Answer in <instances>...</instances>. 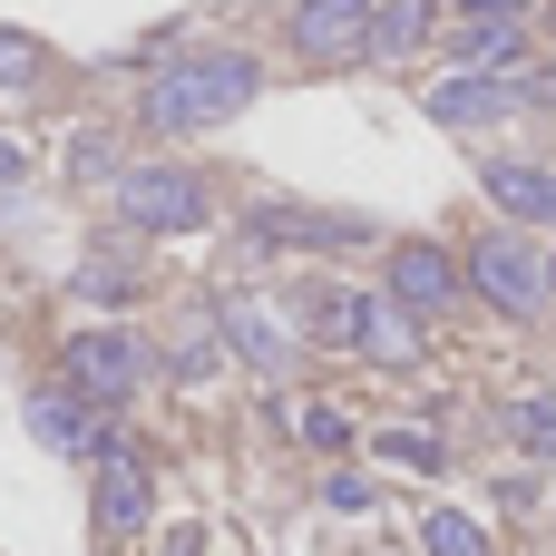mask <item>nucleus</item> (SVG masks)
I'll return each mask as SVG.
<instances>
[{"instance_id":"f257e3e1","label":"nucleus","mask_w":556,"mask_h":556,"mask_svg":"<svg viewBox=\"0 0 556 556\" xmlns=\"http://www.w3.org/2000/svg\"><path fill=\"white\" fill-rule=\"evenodd\" d=\"M254 88H264V59L254 49H166L147 68V88H137V117L156 137H205V127L244 117Z\"/></svg>"},{"instance_id":"f03ea898","label":"nucleus","mask_w":556,"mask_h":556,"mask_svg":"<svg viewBox=\"0 0 556 556\" xmlns=\"http://www.w3.org/2000/svg\"><path fill=\"white\" fill-rule=\"evenodd\" d=\"M117 225L127 235H195V225H215V186L195 176V166H176V156H137V166H117Z\"/></svg>"},{"instance_id":"7ed1b4c3","label":"nucleus","mask_w":556,"mask_h":556,"mask_svg":"<svg viewBox=\"0 0 556 556\" xmlns=\"http://www.w3.org/2000/svg\"><path fill=\"white\" fill-rule=\"evenodd\" d=\"M556 98V68H450L440 88H430V117L440 127H498V117H518V108H547Z\"/></svg>"},{"instance_id":"20e7f679","label":"nucleus","mask_w":556,"mask_h":556,"mask_svg":"<svg viewBox=\"0 0 556 556\" xmlns=\"http://www.w3.org/2000/svg\"><path fill=\"white\" fill-rule=\"evenodd\" d=\"M469 293H489L508 323H538L547 313V254H538V235H518V225H498V235H479L469 244Z\"/></svg>"},{"instance_id":"39448f33","label":"nucleus","mask_w":556,"mask_h":556,"mask_svg":"<svg viewBox=\"0 0 556 556\" xmlns=\"http://www.w3.org/2000/svg\"><path fill=\"white\" fill-rule=\"evenodd\" d=\"M68 381H78L88 401L127 410V401H147V381H156V352H147L127 323H88V332H68Z\"/></svg>"},{"instance_id":"423d86ee","label":"nucleus","mask_w":556,"mask_h":556,"mask_svg":"<svg viewBox=\"0 0 556 556\" xmlns=\"http://www.w3.org/2000/svg\"><path fill=\"white\" fill-rule=\"evenodd\" d=\"M459 283H469V264H459L450 244H391V264H381V293H391V303H410L420 323L459 313Z\"/></svg>"},{"instance_id":"0eeeda50","label":"nucleus","mask_w":556,"mask_h":556,"mask_svg":"<svg viewBox=\"0 0 556 556\" xmlns=\"http://www.w3.org/2000/svg\"><path fill=\"white\" fill-rule=\"evenodd\" d=\"M29 430L49 440V450H68V459H108L117 440H108V401H88L78 381H39L29 391Z\"/></svg>"},{"instance_id":"6e6552de","label":"nucleus","mask_w":556,"mask_h":556,"mask_svg":"<svg viewBox=\"0 0 556 556\" xmlns=\"http://www.w3.org/2000/svg\"><path fill=\"white\" fill-rule=\"evenodd\" d=\"M88 518H98V547L147 538V518H156V479H147L137 450H108V459H98V498H88Z\"/></svg>"},{"instance_id":"1a4fd4ad","label":"nucleus","mask_w":556,"mask_h":556,"mask_svg":"<svg viewBox=\"0 0 556 556\" xmlns=\"http://www.w3.org/2000/svg\"><path fill=\"white\" fill-rule=\"evenodd\" d=\"M244 244L254 254H323V244H362L352 215H323V205H254L244 215Z\"/></svg>"},{"instance_id":"9d476101","label":"nucleus","mask_w":556,"mask_h":556,"mask_svg":"<svg viewBox=\"0 0 556 556\" xmlns=\"http://www.w3.org/2000/svg\"><path fill=\"white\" fill-rule=\"evenodd\" d=\"M371 10H381V0H293V10H283V29H293V49H303V59H362Z\"/></svg>"},{"instance_id":"9b49d317","label":"nucleus","mask_w":556,"mask_h":556,"mask_svg":"<svg viewBox=\"0 0 556 556\" xmlns=\"http://www.w3.org/2000/svg\"><path fill=\"white\" fill-rule=\"evenodd\" d=\"M489 205H508L518 225H556V166H528V156H489L479 166Z\"/></svg>"},{"instance_id":"f8f14e48","label":"nucleus","mask_w":556,"mask_h":556,"mask_svg":"<svg viewBox=\"0 0 556 556\" xmlns=\"http://www.w3.org/2000/svg\"><path fill=\"white\" fill-rule=\"evenodd\" d=\"M430 29H440V0H381V10H371L362 59H420V49H430Z\"/></svg>"},{"instance_id":"ddd939ff","label":"nucleus","mask_w":556,"mask_h":556,"mask_svg":"<svg viewBox=\"0 0 556 556\" xmlns=\"http://www.w3.org/2000/svg\"><path fill=\"white\" fill-rule=\"evenodd\" d=\"M410 323H420L410 303L371 293V303H362V332H352V352H371V362H410V352H420V332H410Z\"/></svg>"},{"instance_id":"4468645a","label":"nucleus","mask_w":556,"mask_h":556,"mask_svg":"<svg viewBox=\"0 0 556 556\" xmlns=\"http://www.w3.org/2000/svg\"><path fill=\"white\" fill-rule=\"evenodd\" d=\"M498 420H508V440H518V450L556 459V391H518V401H498Z\"/></svg>"},{"instance_id":"2eb2a0df","label":"nucleus","mask_w":556,"mask_h":556,"mask_svg":"<svg viewBox=\"0 0 556 556\" xmlns=\"http://www.w3.org/2000/svg\"><path fill=\"white\" fill-rule=\"evenodd\" d=\"M420 556H498V547H489V528H479V518L430 508V518H420Z\"/></svg>"},{"instance_id":"dca6fc26","label":"nucleus","mask_w":556,"mask_h":556,"mask_svg":"<svg viewBox=\"0 0 556 556\" xmlns=\"http://www.w3.org/2000/svg\"><path fill=\"white\" fill-rule=\"evenodd\" d=\"M225 342H235L244 362H264V371H283V362H293V342H283V332H274L254 303H235V313H225Z\"/></svg>"},{"instance_id":"f3484780","label":"nucleus","mask_w":556,"mask_h":556,"mask_svg":"<svg viewBox=\"0 0 556 556\" xmlns=\"http://www.w3.org/2000/svg\"><path fill=\"white\" fill-rule=\"evenodd\" d=\"M68 293H88V303H137V293H147V274H137V264H117V254H98V264H78V274H68Z\"/></svg>"},{"instance_id":"a211bd4d","label":"nucleus","mask_w":556,"mask_h":556,"mask_svg":"<svg viewBox=\"0 0 556 556\" xmlns=\"http://www.w3.org/2000/svg\"><path fill=\"white\" fill-rule=\"evenodd\" d=\"M39 68H49V49L29 29H0V88H39Z\"/></svg>"},{"instance_id":"6ab92c4d","label":"nucleus","mask_w":556,"mask_h":556,"mask_svg":"<svg viewBox=\"0 0 556 556\" xmlns=\"http://www.w3.org/2000/svg\"><path fill=\"white\" fill-rule=\"evenodd\" d=\"M381 459H391V469H420V479H440V440H430V430H381Z\"/></svg>"},{"instance_id":"aec40b11","label":"nucleus","mask_w":556,"mask_h":556,"mask_svg":"<svg viewBox=\"0 0 556 556\" xmlns=\"http://www.w3.org/2000/svg\"><path fill=\"white\" fill-rule=\"evenodd\" d=\"M538 0H459V29H528Z\"/></svg>"},{"instance_id":"412c9836","label":"nucleus","mask_w":556,"mask_h":556,"mask_svg":"<svg viewBox=\"0 0 556 556\" xmlns=\"http://www.w3.org/2000/svg\"><path fill=\"white\" fill-rule=\"evenodd\" d=\"M323 508H342V518H362V508H371V479H352V469H332V479H323Z\"/></svg>"},{"instance_id":"4be33fe9","label":"nucleus","mask_w":556,"mask_h":556,"mask_svg":"<svg viewBox=\"0 0 556 556\" xmlns=\"http://www.w3.org/2000/svg\"><path fill=\"white\" fill-rule=\"evenodd\" d=\"M293 430H303V440H313V450H342V440H352V420H342V410H303V420H293Z\"/></svg>"},{"instance_id":"5701e85b","label":"nucleus","mask_w":556,"mask_h":556,"mask_svg":"<svg viewBox=\"0 0 556 556\" xmlns=\"http://www.w3.org/2000/svg\"><path fill=\"white\" fill-rule=\"evenodd\" d=\"M29 176V156H20V137H0V186H20Z\"/></svg>"}]
</instances>
